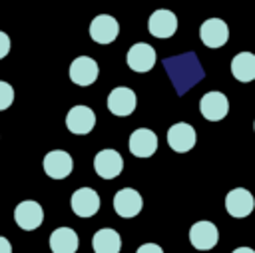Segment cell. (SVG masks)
Returning a JSON list of instances; mask_svg holds the SVG:
<instances>
[{"mask_svg": "<svg viewBox=\"0 0 255 253\" xmlns=\"http://www.w3.org/2000/svg\"><path fill=\"white\" fill-rule=\"evenodd\" d=\"M14 219H16V225L24 231H34L42 225L44 221V209L38 201L34 199H24L16 205L14 209Z\"/></svg>", "mask_w": 255, "mask_h": 253, "instance_id": "cell-1", "label": "cell"}, {"mask_svg": "<svg viewBox=\"0 0 255 253\" xmlns=\"http://www.w3.org/2000/svg\"><path fill=\"white\" fill-rule=\"evenodd\" d=\"M137 106V98H135V92L128 86H118L110 92L108 96V110L114 114V116H120V118H126L129 114H133Z\"/></svg>", "mask_w": 255, "mask_h": 253, "instance_id": "cell-2", "label": "cell"}, {"mask_svg": "<svg viewBox=\"0 0 255 253\" xmlns=\"http://www.w3.org/2000/svg\"><path fill=\"white\" fill-rule=\"evenodd\" d=\"M74 169V159L64 149H52L44 155V171L52 179H66Z\"/></svg>", "mask_w": 255, "mask_h": 253, "instance_id": "cell-3", "label": "cell"}, {"mask_svg": "<svg viewBox=\"0 0 255 253\" xmlns=\"http://www.w3.org/2000/svg\"><path fill=\"white\" fill-rule=\"evenodd\" d=\"M68 74H70V80L76 86H92L98 80L100 68H98V64H96L94 58H90V56H78L76 60H72Z\"/></svg>", "mask_w": 255, "mask_h": 253, "instance_id": "cell-4", "label": "cell"}, {"mask_svg": "<svg viewBox=\"0 0 255 253\" xmlns=\"http://www.w3.org/2000/svg\"><path fill=\"white\" fill-rule=\"evenodd\" d=\"M120 34V24L110 14H98L90 24V38L96 44H112Z\"/></svg>", "mask_w": 255, "mask_h": 253, "instance_id": "cell-5", "label": "cell"}, {"mask_svg": "<svg viewBox=\"0 0 255 253\" xmlns=\"http://www.w3.org/2000/svg\"><path fill=\"white\" fill-rule=\"evenodd\" d=\"M155 50L151 44H145V42H135L129 50H128V56H126V62L129 66V70L133 72H149L153 66H155Z\"/></svg>", "mask_w": 255, "mask_h": 253, "instance_id": "cell-6", "label": "cell"}, {"mask_svg": "<svg viewBox=\"0 0 255 253\" xmlns=\"http://www.w3.org/2000/svg\"><path fill=\"white\" fill-rule=\"evenodd\" d=\"M225 209L231 217H247L255 209V197L245 187H235L225 195Z\"/></svg>", "mask_w": 255, "mask_h": 253, "instance_id": "cell-7", "label": "cell"}, {"mask_svg": "<svg viewBox=\"0 0 255 253\" xmlns=\"http://www.w3.org/2000/svg\"><path fill=\"white\" fill-rule=\"evenodd\" d=\"M147 30L155 38H171L177 32V16L171 10L159 8V10L151 12V16L147 20Z\"/></svg>", "mask_w": 255, "mask_h": 253, "instance_id": "cell-8", "label": "cell"}, {"mask_svg": "<svg viewBox=\"0 0 255 253\" xmlns=\"http://www.w3.org/2000/svg\"><path fill=\"white\" fill-rule=\"evenodd\" d=\"M94 126H96V114L88 106H74L66 114V127L76 135L90 133Z\"/></svg>", "mask_w": 255, "mask_h": 253, "instance_id": "cell-9", "label": "cell"}, {"mask_svg": "<svg viewBox=\"0 0 255 253\" xmlns=\"http://www.w3.org/2000/svg\"><path fill=\"white\" fill-rule=\"evenodd\" d=\"M94 169L104 179H114L124 169V157L116 149H102L94 157Z\"/></svg>", "mask_w": 255, "mask_h": 253, "instance_id": "cell-10", "label": "cell"}, {"mask_svg": "<svg viewBox=\"0 0 255 253\" xmlns=\"http://www.w3.org/2000/svg\"><path fill=\"white\" fill-rule=\"evenodd\" d=\"M70 205L78 217H92L100 209V195L92 187H80L72 193Z\"/></svg>", "mask_w": 255, "mask_h": 253, "instance_id": "cell-11", "label": "cell"}, {"mask_svg": "<svg viewBox=\"0 0 255 253\" xmlns=\"http://www.w3.org/2000/svg\"><path fill=\"white\" fill-rule=\"evenodd\" d=\"M189 241L199 251H209L219 241V231L211 221H197L189 229Z\"/></svg>", "mask_w": 255, "mask_h": 253, "instance_id": "cell-12", "label": "cell"}, {"mask_svg": "<svg viewBox=\"0 0 255 253\" xmlns=\"http://www.w3.org/2000/svg\"><path fill=\"white\" fill-rule=\"evenodd\" d=\"M199 38L207 48H221L229 38V28L221 18H207L199 28Z\"/></svg>", "mask_w": 255, "mask_h": 253, "instance_id": "cell-13", "label": "cell"}, {"mask_svg": "<svg viewBox=\"0 0 255 253\" xmlns=\"http://www.w3.org/2000/svg\"><path fill=\"white\" fill-rule=\"evenodd\" d=\"M199 110H201V116L209 122H219L227 116L229 112V102L225 98V94L213 90V92H207L201 102H199Z\"/></svg>", "mask_w": 255, "mask_h": 253, "instance_id": "cell-14", "label": "cell"}, {"mask_svg": "<svg viewBox=\"0 0 255 253\" xmlns=\"http://www.w3.org/2000/svg\"><path fill=\"white\" fill-rule=\"evenodd\" d=\"M167 143L173 151L185 153L195 145V129L185 122H177L167 129Z\"/></svg>", "mask_w": 255, "mask_h": 253, "instance_id": "cell-15", "label": "cell"}, {"mask_svg": "<svg viewBox=\"0 0 255 253\" xmlns=\"http://www.w3.org/2000/svg\"><path fill=\"white\" fill-rule=\"evenodd\" d=\"M129 151L135 157H151L157 149V135L147 127H137L129 135Z\"/></svg>", "mask_w": 255, "mask_h": 253, "instance_id": "cell-16", "label": "cell"}, {"mask_svg": "<svg viewBox=\"0 0 255 253\" xmlns=\"http://www.w3.org/2000/svg\"><path fill=\"white\" fill-rule=\"evenodd\" d=\"M143 207V199L139 195V191L131 189V187H126V189H120L116 195H114V209L120 217H135Z\"/></svg>", "mask_w": 255, "mask_h": 253, "instance_id": "cell-17", "label": "cell"}, {"mask_svg": "<svg viewBox=\"0 0 255 253\" xmlns=\"http://www.w3.org/2000/svg\"><path fill=\"white\" fill-rule=\"evenodd\" d=\"M80 245V239L74 229L70 227H58L50 235V249L52 253H76Z\"/></svg>", "mask_w": 255, "mask_h": 253, "instance_id": "cell-18", "label": "cell"}, {"mask_svg": "<svg viewBox=\"0 0 255 253\" xmlns=\"http://www.w3.org/2000/svg\"><path fill=\"white\" fill-rule=\"evenodd\" d=\"M92 247H94L96 253H120V249H122V237H120V233L116 229L104 227V229H98L94 233Z\"/></svg>", "mask_w": 255, "mask_h": 253, "instance_id": "cell-19", "label": "cell"}, {"mask_svg": "<svg viewBox=\"0 0 255 253\" xmlns=\"http://www.w3.org/2000/svg\"><path fill=\"white\" fill-rule=\"evenodd\" d=\"M231 74L237 82H253L255 80V54L239 52L231 60Z\"/></svg>", "mask_w": 255, "mask_h": 253, "instance_id": "cell-20", "label": "cell"}, {"mask_svg": "<svg viewBox=\"0 0 255 253\" xmlns=\"http://www.w3.org/2000/svg\"><path fill=\"white\" fill-rule=\"evenodd\" d=\"M12 102H14V88L8 82L0 80V112L8 110L12 106Z\"/></svg>", "mask_w": 255, "mask_h": 253, "instance_id": "cell-21", "label": "cell"}, {"mask_svg": "<svg viewBox=\"0 0 255 253\" xmlns=\"http://www.w3.org/2000/svg\"><path fill=\"white\" fill-rule=\"evenodd\" d=\"M8 52H10V38H8L6 32L0 30V60L4 56H8Z\"/></svg>", "mask_w": 255, "mask_h": 253, "instance_id": "cell-22", "label": "cell"}, {"mask_svg": "<svg viewBox=\"0 0 255 253\" xmlns=\"http://www.w3.org/2000/svg\"><path fill=\"white\" fill-rule=\"evenodd\" d=\"M135 253H163V249L157 243H143V245L137 247Z\"/></svg>", "mask_w": 255, "mask_h": 253, "instance_id": "cell-23", "label": "cell"}, {"mask_svg": "<svg viewBox=\"0 0 255 253\" xmlns=\"http://www.w3.org/2000/svg\"><path fill=\"white\" fill-rule=\"evenodd\" d=\"M0 253H12V243L0 235Z\"/></svg>", "mask_w": 255, "mask_h": 253, "instance_id": "cell-24", "label": "cell"}, {"mask_svg": "<svg viewBox=\"0 0 255 253\" xmlns=\"http://www.w3.org/2000/svg\"><path fill=\"white\" fill-rule=\"evenodd\" d=\"M231 253H255L251 247H237L235 251H231Z\"/></svg>", "mask_w": 255, "mask_h": 253, "instance_id": "cell-25", "label": "cell"}, {"mask_svg": "<svg viewBox=\"0 0 255 253\" xmlns=\"http://www.w3.org/2000/svg\"><path fill=\"white\" fill-rule=\"evenodd\" d=\"M253 129H255V122H253Z\"/></svg>", "mask_w": 255, "mask_h": 253, "instance_id": "cell-26", "label": "cell"}]
</instances>
